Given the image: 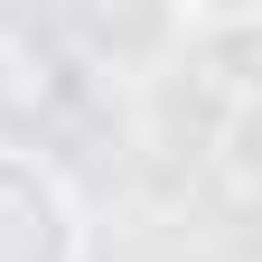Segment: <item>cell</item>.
Returning <instances> with one entry per match:
<instances>
[{"mask_svg": "<svg viewBox=\"0 0 262 262\" xmlns=\"http://www.w3.org/2000/svg\"><path fill=\"white\" fill-rule=\"evenodd\" d=\"M0 262H84L75 196L28 150H0Z\"/></svg>", "mask_w": 262, "mask_h": 262, "instance_id": "obj_1", "label": "cell"}]
</instances>
